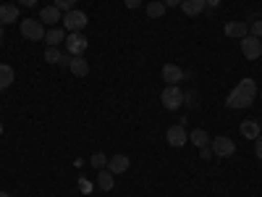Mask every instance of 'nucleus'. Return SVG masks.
I'll list each match as a JSON object with an SVG mask.
<instances>
[{"mask_svg": "<svg viewBox=\"0 0 262 197\" xmlns=\"http://www.w3.org/2000/svg\"><path fill=\"white\" fill-rule=\"evenodd\" d=\"M238 131H242V137H247V140H252V142H254V140L262 134V126H259V121H254V119H252V121H244L242 126H238Z\"/></svg>", "mask_w": 262, "mask_h": 197, "instance_id": "f8f14e48", "label": "nucleus"}, {"mask_svg": "<svg viewBox=\"0 0 262 197\" xmlns=\"http://www.w3.org/2000/svg\"><path fill=\"white\" fill-rule=\"evenodd\" d=\"M13 79H16V74H13V69L8 63H0V90H8V87L13 84Z\"/></svg>", "mask_w": 262, "mask_h": 197, "instance_id": "f3484780", "label": "nucleus"}, {"mask_svg": "<svg viewBox=\"0 0 262 197\" xmlns=\"http://www.w3.org/2000/svg\"><path fill=\"white\" fill-rule=\"evenodd\" d=\"M90 166H95V168L102 171V168H107V158L102 155V152H95V155L90 158Z\"/></svg>", "mask_w": 262, "mask_h": 197, "instance_id": "b1692460", "label": "nucleus"}, {"mask_svg": "<svg viewBox=\"0 0 262 197\" xmlns=\"http://www.w3.org/2000/svg\"><path fill=\"white\" fill-rule=\"evenodd\" d=\"M16 3H18V6H27V8H32V6L37 3V0H16Z\"/></svg>", "mask_w": 262, "mask_h": 197, "instance_id": "473e14b6", "label": "nucleus"}, {"mask_svg": "<svg viewBox=\"0 0 262 197\" xmlns=\"http://www.w3.org/2000/svg\"><path fill=\"white\" fill-rule=\"evenodd\" d=\"M69 71L74 76H86L90 74V63H86V58H81V55H74L71 63H69Z\"/></svg>", "mask_w": 262, "mask_h": 197, "instance_id": "ddd939ff", "label": "nucleus"}, {"mask_svg": "<svg viewBox=\"0 0 262 197\" xmlns=\"http://www.w3.org/2000/svg\"><path fill=\"white\" fill-rule=\"evenodd\" d=\"M45 40H48V48H58L60 42H66V34H63V29H50V32H45Z\"/></svg>", "mask_w": 262, "mask_h": 197, "instance_id": "aec40b11", "label": "nucleus"}, {"mask_svg": "<svg viewBox=\"0 0 262 197\" xmlns=\"http://www.w3.org/2000/svg\"><path fill=\"white\" fill-rule=\"evenodd\" d=\"M53 6H58L60 11H66V13H69V11H74V6H76V0H55Z\"/></svg>", "mask_w": 262, "mask_h": 197, "instance_id": "393cba45", "label": "nucleus"}, {"mask_svg": "<svg viewBox=\"0 0 262 197\" xmlns=\"http://www.w3.org/2000/svg\"><path fill=\"white\" fill-rule=\"evenodd\" d=\"M200 150H202V158H205V161L212 158V150H210V147H200Z\"/></svg>", "mask_w": 262, "mask_h": 197, "instance_id": "2f4dec72", "label": "nucleus"}, {"mask_svg": "<svg viewBox=\"0 0 262 197\" xmlns=\"http://www.w3.org/2000/svg\"><path fill=\"white\" fill-rule=\"evenodd\" d=\"M128 166H131V161L126 158V155H113V158H107V171L113 173H126L128 171Z\"/></svg>", "mask_w": 262, "mask_h": 197, "instance_id": "9d476101", "label": "nucleus"}, {"mask_svg": "<svg viewBox=\"0 0 262 197\" xmlns=\"http://www.w3.org/2000/svg\"><path fill=\"white\" fill-rule=\"evenodd\" d=\"M86 45H90V40H86L81 32H71L69 37H66V50H69L71 55H84Z\"/></svg>", "mask_w": 262, "mask_h": 197, "instance_id": "423d86ee", "label": "nucleus"}, {"mask_svg": "<svg viewBox=\"0 0 262 197\" xmlns=\"http://www.w3.org/2000/svg\"><path fill=\"white\" fill-rule=\"evenodd\" d=\"M123 6H126V8H139L142 0H123Z\"/></svg>", "mask_w": 262, "mask_h": 197, "instance_id": "c756f323", "label": "nucleus"}, {"mask_svg": "<svg viewBox=\"0 0 262 197\" xmlns=\"http://www.w3.org/2000/svg\"><path fill=\"white\" fill-rule=\"evenodd\" d=\"M252 95H247V92H242V90H238V87H236V90H231L228 92V97H226V105L228 108H249L252 105Z\"/></svg>", "mask_w": 262, "mask_h": 197, "instance_id": "6e6552de", "label": "nucleus"}, {"mask_svg": "<svg viewBox=\"0 0 262 197\" xmlns=\"http://www.w3.org/2000/svg\"><path fill=\"white\" fill-rule=\"evenodd\" d=\"M0 197H11V194H8V192H0Z\"/></svg>", "mask_w": 262, "mask_h": 197, "instance_id": "f704fd0d", "label": "nucleus"}, {"mask_svg": "<svg viewBox=\"0 0 262 197\" xmlns=\"http://www.w3.org/2000/svg\"><path fill=\"white\" fill-rule=\"evenodd\" d=\"M0 42H3V27H0Z\"/></svg>", "mask_w": 262, "mask_h": 197, "instance_id": "c9c22d12", "label": "nucleus"}, {"mask_svg": "<svg viewBox=\"0 0 262 197\" xmlns=\"http://www.w3.org/2000/svg\"><path fill=\"white\" fill-rule=\"evenodd\" d=\"M189 142H194V147H207L210 145V134L205 129H194L189 134Z\"/></svg>", "mask_w": 262, "mask_h": 197, "instance_id": "a211bd4d", "label": "nucleus"}, {"mask_svg": "<svg viewBox=\"0 0 262 197\" xmlns=\"http://www.w3.org/2000/svg\"><path fill=\"white\" fill-rule=\"evenodd\" d=\"M205 6L207 8H217V6H221V0H205Z\"/></svg>", "mask_w": 262, "mask_h": 197, "instance_id": "72a5a7b5", "label": "nucleus"}, {"mask_svg": "<svg viewBox=\"0 0 262 197\" xmlns=\"http://www.w3.org/2000/svg\"><path fill=\"white\" fill-rule=\"evenodd\" d=\"M223 32H226V37H233V40L242 37V40H244V37L249 34V27L244 24V21H228Z\"/></svg>", "mask_w": 262, "mask_h": 197, "instance_id": "9b49d317", "label": "nucleus"}, {"mask_svg": "<svg viewBox=\"0 0 262 197\" xmlns=\"http://www.w3.org/2000/svg\"><path fill=\"white\" fill-rule=\"evenodd\" d=\"M210 150H212V155L231 158L236 152V142L231 137H215V140H210Z\"/></svg>", "mask_w": 262, "mask_h": 197, "instance_id": "7ed1b4c3", "label": "nucleus"}, {"mask_svg": "<svg viewBox=\"0 0 262 197\" xmlns=\"http://www.w3.org/2000/svg\"><path fill=\"white\" fill-rule=\"evenodd\" d=\"M165 13V6H163V0H152V3L147 6V16H152V18H160Z\"/></svg>", "mask_w": 262, "mask_h": 197, "instance_id": "412c9836", "label": "nucleus"}, {"mask_svg": "<svg viewBox=\"0 0 262 197\" xmlns=\"http://www.w3.org/2000/svg\"><path fill=\"white\" fill-rule=\"evenodd\" d=\"M242 53H244V58H247V61H257V58L262 55V40H259V37L247 34V37L242 40Z\"/></svg>", "mask_w": 262, "mask_h": 197, "instance_id": "39448f33", "label": "nucleus"}, {"mask_svg": "<svg viewBox=\"0 0 262 197\" xmlns=\"http://www.w3.org/2000/svg\"><path fill=\"white\" fill-rule=\"evenodd\" d=\"M254 155H257V158L262 161V134H259V137L254 140Z\"/></svg>", "mask_w": 262, "mask_h": 197, "instance_id": "cd10ccee", "label": "nucleus"}, {"mask_svg": "<svg viewBox=\"0 0 262 197\" xmlns=\"http://www.w3.org/2000/svg\"><path fill=\"white\" fill-rule=\"evenodd\" d=\"M63 58H66V55H63L58 48H48V50H45V61H48V63H58V66H60Z\"/></svg>", "mask_w": 262, "mask_h": 197, "instance_id": "5701e85b", "label": "nucleus"}, {"mask_svg": "<svg viewBox=\"0 0 262 197\" xmlns=\"http://www.w3.org/2000/svg\"><path fill=\"white\" fill-rule=\"evenodd\" d=\"M160 100H163V108H165V111H179V108L184 105V92H181V87H179V84H168L165 90H163V95H160Z\"/></svg>", "mask_w": 262, "mask_h": 197, "instance_id": "f257e3e1", "label": "nucleus"}, {"mask_svg": "<svg viewBox=\"0 0 262 197\" xmlns=\"http://www.w3.org/2000/svg\"><path fill=\"white\" fill-rule=\"evenodd\" d=\"M259 126H262V121H259Z\"/></svg>", "mask_w": 262, "mask_h": 197, "instance_id": "e433bc0d", "label": "nucleus"}, {"mask_svg": "<svg viewBox=\"0 0 262 197\" xmlns=\"http://www.w3.org/2000/svg\"><path fill=\"white\" fill-rule=\"evenodd\" d=\"M58 18H60V8L58 6H45L39 11V21H42V24H55Z\"/></svg>", "mask_w": 262, "mask_h": 197, "instance_id": "dca6fc26", "label": "nucleus"}, {"mask_svg": "<svg viewBox=\"0 0 262 197\" xmlns=\"http://www.w3.org/2000/svg\"><path fill=\"white\" fill-rule=\"evenodd\" d=\"M181 3H184V0H163L165 8H176V6H181Z\"/></svg>", "mask_w": 262, "mask_h": 197, "instance_id": "c85d7f7f", "label": "nucleus"}, {"mask_svg": "<svg viewBox=\"0 0 262 197\" xmlns=\"http://www.w3.org/2000/svg\"><path fill=\"white\" fill-rule=\"evenodd\" d=\"M79 184H81V192H92V184L86 179H79Z\"/></svg>", "mask_w": 262, "mask_h": 197, "instance_id": "7c9ffc66", "label": "nucleus"}, {"mask_svg": "<svg viewBox=\"0 0 262 197\" xmlns=\"http://www.w3.org/2000/svg\"><path fill=\"white\" fill-rule=\"evenodd\" d=\"M165 140H168V145H170V147H184V145L189 142V134H186L184 124L170 126V129H168V134H165Z\"/></svg>", "mask_w": 262, "mask_h": 197, "instance_id": "0eeeda50", "label": "nucleus"}, {"mask_svg": "<svg viewBox=\"0 0 262 197\" xmlns=\"http://www.w3.org/2000/svg\"><path fill=\"white\" fill-rule=\"evenodd\" d=\"M249 32H252V37H262V18H254V21H252Z\"/></svg>", "mask_w": 262, "mask_h": 197, "instance_id": "bb28decb", "label": "nucleus"}, {"mask_svg": "<svg viewBox=\"0 0 262 197\" xmlns=\"http://www.w3.org/2000/svg\"><path fill=\"white\" fill-rule=\"evenodd\" d=\"M236 87H238V90H242V92L252 95V97L257 95V84H254V79H242V82H238Z\"/></svg>", "mask_w": 262, "mask_h": 197, "instance_id": "4be33fe9", "label": "nucleus"}, {"mask_svg": "<svg viewBox=\"0 0 262 197\" xmlns=\"http://www.w3.org/2000/svg\"><path fill=\"white\" fill-rule=\"evenodd\" d=\"M113 184H116V182H113V173L107 171V168H102V171H100V176H97V187H100L102 192H111Z\"/></svg>", "mask_w": 262, "mask_h": 197, "instance_id": "6ab92c4d", "label": "nucleus"}, {"mask_svg": "<svg viewBox=\"0 0 262 197\" xmlns=\"http://www.w3.org/2000/svg\"><path fill=\"white\" fill-rule=\"evenodd\" d=\"M205 8H207L205 0H184V3H181V11H184L186 16H200Z\"/></svg>", "mask_w": 262, "mask_h": 197, "instance_id": "2eb2a0df", "label": "nucleus"}, {"mask_svg": "<svg viewBox=\"0 0 262 197\" xmlns=\"http://www.w3.org/2000/svg\"><path fill=\"white\" fill-rule=\"evenodd\" d=\"M163 79H165V84H181L184 82V69L176 66V63H165L163 66Z\"/></svg>", "mask_w": 262, "mask_h": 197, "instance_id": "1a4fd4ad", "label": "nucleus"}, {"mask_svg": "<svg viewBox=\"0 0 262 197\" xmlns=\"http://www.w3.org/2000/svg\"><path fill=\"white\" fill-rule=\"evenodd\" d=\"M21 34L27 40L37 42V40H45V24H42L39 18H24L21 21Z\"/></svg>", "mask_w": 262, "mask_h": 197, "instance_id": "f03ea898", "label": "nucleus"}, {"mask_svg": "<svg viewBox=\"0 0 262 197\" xmlns=\"http://www.w3.org/2000/svg\"><path fill=\"white\" fill-rule=\"evenodd\" d=\"M196 103H200V100H196V92H194V90H191V92H184V105L196 108Z\"/></svg>", "mask_w": 262, "mask_h": 197, "instance_id": "a878e982", "label": "nucleus"}, {"mask_svg": "<svg viewBox=\"0 0 262 197\" xmlns=\"http://www.w3.org/2000/svg\"><path fill=\"white\" fill-rule=\"evenodd\" d=\"M86 21H90V18H86V13L74 8V11H69V13L63 16V27L69 29V32H81L86 27Z\"/></svg>", "mask_w": 262, "mask_h": 197, "instance_id": "20e7f679", "label": "nucleus"}, {"mask_svg": "<svg viewBox=\"0 0 262 197\" xmlns=\"http://www.w3.org/2000/svg\"><path fill=\"white\" fill-rule=\"evenodd\" d=\"M16 21H18V8L16 6H0V27L16 24Z\"/></svg>", "mask_w": 262, "mask_h": 197, "instance_id": "4468645a", "label": "nucleus"}]
</instances>
